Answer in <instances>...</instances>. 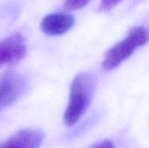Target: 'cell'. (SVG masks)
Returning <instances> with one entry per match:
<instances>
[{"label":"cell","mask_w":149,"mask_h":148,"mask_svg":"<svg viewBox=\"0 0 149 148\" xmlns=\"http://www.w3.org/2000/svg\"><path fill=\"white\" fill-rule=\"evenodd\" d=\"M96 87L95 77L90 72L77 74L70 86L67 108L64 114V123L67 126L76 125L87 111Z\"/></svg>","instance_id":"cell-1"},{"label":"cell","mask_w":149,"mask_h":148,"mask_svg":"<svg viewBox=\"0 0 149 148\" xmlns=\"http://www.w3.org/2000/svg\"><path fill=\"white\" fill-rule=\"evenodd\" d=\"M44 134L39 130L24 129L12 135L0 145V148H39Z\"/></svg>","instance_id":"cell-6"},{"label":"cell","mask_w":149,"mask_h":148,"mask_svg":"<svg viewBox=\"0 0 149 148\" xmlns=\"http://www.w3.org/2000/svg\"><path fill=\"white\" fill-rule=\"evenodd\" d=\"M147 42V30L144 27L133 28L123 40L117 43L107 51L102 62L103 68L107 72L115 69L131 57L137 48L145 45Z\"/></svg>","instance_id":"cell-2"},{"label":"cell","mask_w":149,"mask_h":148,"mask_svg":"<svg viewBox=\"0 0 149 148\" xmlns=\"http://www.w3.org/2000/svg\"><path fill=\"white\" fill-rule=\"evenodd\" d=\"M27 53L24 39L16 33L0 41V67L12 65L21 61Z\"/></svg>","instance_id":"cell-4"},{"label":"cell","mask_w":149,"mask_h":148,"mask_svg":"<svg viewBox=\"0 0 149 148\" xmlns=\"http://www.w3.org/2000/svg\"><path fill=\"white\" fill-rule=\"evenodd\" d=\"M90 148H115V147H114V145L113 144V142L111 140H105L103 141H100V142H98V143L94 144Z\"/></svg>","instance_id":"cell-9"},{"label":"cell","mask_w":149,"mask_h":148,"mask_svg":"<svg viewBox=\"0 0 149 148\" xmlns=\"http://www.w3.org/2000/svg\"><path fill=\"white\" fill-rule=\"evenodd\" d=\"M26 83L23 76L16 72L0 75V110L14 104L24 93Z\"/></svg>","instance_id":"cell-3"},{"label":"cell","mask_w":149,"mask_h":148,"mask_svg":"<svg viewBox=\"0 0 149 148\" xmlns=\"http://www.w3.org/2000/svg\"><path fill=\"white\" fill-rule=\"evenodd\" d=\"M75 23V18L68 13H52L45 16L40 24L42 31L49 36H59L70 31Z\"/></svg>","instance_id":"cell-5"},{"label":"cell","mask_w":149,"mask_h":148,"mask_svg":"<svg viewBox=\"0 0 149 148\" xmlns=\"http://www.w3.org/2000/svg\"><path fill=\"white\" fill-rule=\"evenodd\" d=\"M122 0H101L100 10L101 12H108L119 4Z\"/></svg>","instance_id":"cell-8"},{"label":"cell","mask_w":149,"mask_h":148,"mask_svg":"<svg viewBox=\"0 0 149 148\" xmlns=\"http://www.w3.org/2000/svg\"><path fill=\"white\" fill-rule=\"evenodd\" d=\"M91 0H65L64 9L68 11H74L84 8L90 3Z\"/></svg>","instance_id":"cell-7"}]
</instances>
